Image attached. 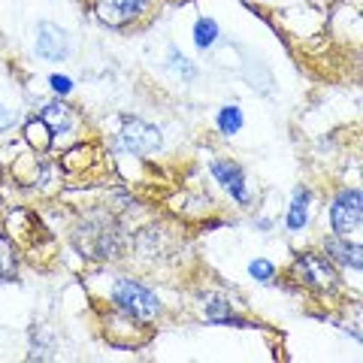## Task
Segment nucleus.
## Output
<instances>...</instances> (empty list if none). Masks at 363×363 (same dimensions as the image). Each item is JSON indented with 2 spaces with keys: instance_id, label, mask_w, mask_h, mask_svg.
<instances>
[{
  "instance_id": "nucleus-17",
  "label": "nucleus",
  "mask_w": 363,
  "mask_h": 363,
  "mask_svg": "<svg viewBox=\"0 0 363 363\" xmlns=\"http://www.w3.org/2000/svg\"><path fill=\"white\" fill-rule=\"evenodd\" d=\"M52 88L58 91V94H67V91L73 88V82H70V79H67V76H52Z\"/></svg>"
},
{
  "instance_id": "nucleus-5",
  "label": "nucleus",
  "mask_w": 363,
  "mask_h": 363,
  "mask_svg": "<svg viewBox=\"0 0 363 363\" xmlns=\"http://www.w3.org/2000/svg\"><path fill=\"white\" fill-rule=\"evenodd\" d=\"M121 149H128L133 155H152L161 149V133L157 128L145 121H124L121 128Z\"/></svg>"
},
{
  "instance_id": "nucleus-6",
  "label": "nucleus",
  "mask_w": 363,
  "mask_h": 363,
  "mask_svg": "<svg viewBox=\"0 0 363 363\" xmlns=\"http://www.w3.org/2000/svg\"><path fill=\"white\" fill-rule=\"evenodd\" d=\"M145 9V0H97V16L112 28H121L133 21Z\"/></svg>"
},
{
  "instance_id": "nucleus-12",
  "label": "nucleus",
  "mask_w": 363,
  "mask_h": 363,
  "mask_svg": "<svg viewBox=\"0 0 363 363\" xmlns=\"http://www.w3.org/2000/svg\"><path fill=\"white\" fill-rule=\"evenodd\" d=\"M9 279H16V255L9 240L0 233V281H9Z\"/></svg>"
},
{
  "instance_id": "nucleus-4",
  "label": "nucleus",
  "mask_w": 363,
  "mask_h": 363,
  "mask_svg": "<svg viewBox=\"0 0 363 363\" xmlns=\"http://www.w3.org/2000/svg\"><path fill=\"white\" fill-rule=\"evenodd\" d=\"M294 279L309 288H333L336 285V269L327 257L318 255H300L294 264Z\"/></svg>"
},
{
  "instance_id": "nucleus-2",
  "label": "nucleus",
  "mask_w": 363,
  "mask_h": 363,
  "mask_svg": "<svg viewBox=\"0 0 363 363\" xmlns=\"http://www.w3.org/2000/svg\"><path fill=\"white\" fill-rule=\"evenodd\" d=\"M112 300H116V306L124 315L136 318V321H152V318L161 312V303H157L155 294L149 288L136 285V281H130V279L118 281L116 291H112Z\"/></svg>"
},
{
  "instance_id": "nucleus-15",
  "label": "nucleus",
  "mask_w": 363,
  "mask_h": 363,
  "mask_svg": "<svg viewBox=\"0 0 363 363\" xmlns=\"http://www.w3.org/2000/svg\"><path fill=\"white\" fill-rule=\"evenodd\" d=\"M206 312H209L212 321H233V324H240V321H236V318L230 315V309H227V306H224L221 300H212V303L206 306Z\"/></svg>"
},
{
  "instance_id": "nucleus-16",
  "label": "nucleus",
  "mask_w": 363,
  "mask_h": 363,
  "mask_svg": "<svg viewBox=\"0 0 363 363\" xmlns=\"http://www.w3.org/2000/svg\"><path fill=\"white\" fill-rule=\"evenodd\" d=\"M252 276L257 281H269L272 279V264H267V260H255V264H252Z\"/></svg>"
},
{
  "instance_id": "nucleus-14",
  "label": "nucleus",
  "mask_w": 363,
  "mask_h": 363,
  "mask_svg": "<svg viewBox=\"0 0 363 363\" xmlns=\"http://www.w3.org/2000/svg\"><path fill=\"white\" fill-rule=\"evenodd\" d=\"M218 124H221V130H224V133H236V130L242 128L240 109H236V106H224V109H221V116H218Z\"/></svg>"
},
{
  "instance_id": "nucleus-7",
  "label": "nucleus",
  "mask_w": 363,
  "mask_h": 363,
  "mask_svg": "<svg viewBox=\"0 0 363 363\" xmlns=\"http://www.w3.org/2000/svg\"><path fill=\"white\" fill-rule=\"evenodd\" d=\"M37 55L45 61H64L67 58V33L52 25V21H43L37 28Z\"/></svg>"
},
{
  "instance_id": "nucleus-8",
  "label": "nucleus",
  "mask_w": 363,
  "mask_h": 363,
  "mask_svg": "<svg viewBox=\"0 0 363 363\" xmlns=\"http://www.w3.org/2000/svg\"><path fill=\"white\" fill-rule=\"evenodd\" d=\"M212 173H215V179H218L236 200L245 203V179H242V169L240 167L230 164V161H215L212 164Z\"/></svg>"
},
{
  "instance_id": "nucleus-13",
  "label": "nucleus",
  "mask_w": 363,
  "mask_h": 363,
  "mask_svg": "<svg viewBox=\"0 0 363 363\" xmlns=\"http://www.w3.org/2000/svg\"><path fill=\"white\" fill-rule=\"evenodd\" d=\"M215 37H218V28H215V21H212V18H200V21H197V28H194V40H197L200 49L212 45Z\"/></svg>"
},
{
  "instance_id": "nucleus-3",
  "label": "nucleus",
  "mask_w": 363,
  "mask_h": 363,
  "mask_svg": "<svg viewBox=\"0 0 363 363\" xmlns=\"http://www.w3.org/2000/svg\"><path fill=\"white\" fill-rule=\"evenodd\" d=\"M330 218H333V230L339 236H351L354 230H360V218H363L360 191H342L330 209Z\"/></svg>"
},
{
  "instance_id": "nucleus-18",
  "label": "nucleus",
  "mask_w": 363,
  "mask_h": 363,
  "mask_svg": "<svg viewBox=\"0 0 363 363\" xmlns=\"http://www.w3.org/2000/svg\"><path fill=\"white\" fill-rule=\"evenodd\" d=\"M13 121H16V118H13V112H9L4 104H0V130H6Z\"/></svg>"
},
{
  "instance_id": "nucleus-11",
  "label": "nucleus",
  "mask_w": 363,
  "mask_h": 363,
  "mask_svg": "<svg viewBox=\"0 0 363 363\" xmlns=\"http://www.w3.org/2000/svg\"><path fill=\"white\" fill-rule=\"evenodd\" d=\"M306 218H309V191H297L294 194V203H291V212H288V227L291 230H303Z\"/></svg>"
},
{
  "instance_id": "nucleus-10",
  "label": "nucleus",
  "mask_w": 363,
  "mask_h": 363,
  "mask_svg": "<svg viewBox=\"0 0 363 363\" xmlns=\"http://www.w3.org/2000/svg\"><path fill=\"white\" fill-rule=\"evenodd\" d=\"M45 121V128H49L52 133H67L70 130V124H73V116H70V109H67L64 104H49V106H43V116Z\"/></svg>"
},
{
  "instance_id": "nucleus-1",
  "label": "nucleus",
  "mask_w": 363,
  "mask_h": 363,
  "mask_svg": "<svg viewBox=\"0 0 363 363\" xmlns=\"http://www.w3.org/2000/svg\"><path fill=\"white\" fill-rule=\"evenodd\" d=\"M76 242L91 257H116L121 252L118 230L106 218H91V221H85L82 227H79Z\"/></svg>"
},
{
  "instance_id": "nucleus-9",
  "label": "nucleus",
  "mask_w": 363,
  "mask_h": 363,
  "mask_svg": "<svg viewBox=\"0 0 363 363\" xmlns=\"http://www.w3.org/2000/svg\"><path fill=\"white\" fill-rule=\"evenodd\" d=\"M327 255H330L333 260H339V264H345V267H354V269H360V264H363L360 245H348L345 240H339V236L327 240Z\"/></svg>"
}]
</instances>
